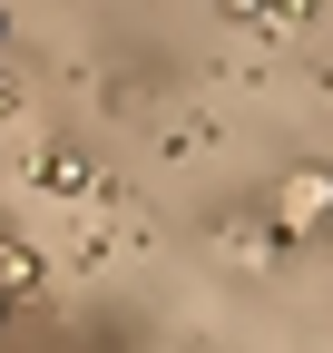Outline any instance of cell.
<instances>
[{
    "label": "cell",
    "instance_id": "obj_4",
    "mask_svg": "<svg viewBox=\"0 0 333 353\" xmlns=\"http://www.w3.org/2000/svg\"><path fill=\"white\" fill-rule=\"evenodd\" d=\"M0 294H10V304H30V294H39V255H30L20 236L0 245Z\"/></svg>",
    "mask_w": 333,
    "mask_h": 353
},
{
    "label": "cell",
    "instance_id": "obj_1",
    "mask_svg": "<svg viewBox=\"0 0 333 353\" xmlns=\"http://www.w3.org/2000/svg\"><path fill=\"white\" fill-rule=\"evenodd\" d=\"M275 236L304 245V236H333V167H294L275 187Z\"/></svg>",
    "mask_w": 333,
    "mask_h": 353
},
{
    "label": "cell",
    "instance_id": "obj_7",
    "mask_svg": "<svg viewBox=\"0 0 333 353\" xmlns=\"http://www.w3.org/2000/svg\"><path fill=\"white\" fill-rule=\"evenodd\" d=\"M0 324H10V294H0Z\"/></svg>",
    "mask_w": 333,
    "mask_h": 353
},
{
    "label": "cell",
    "instance_id": "obj_5",
    "mask_svg": "<svg viewBox=\"0 0 333 353\" xmlns=\"http://www.w3.org/2000/svg\"><path fill=\"white\" fill-rule=\"evenodd\" d=\"M10 108H20V79H10V69H0V118H10Z\"/></svg>",
    "mask_w": 333,
    "mask_h": 353
},
{
    "label": "cell",
    "instance_id": "obj_2",
    "mask_svg": "<svg viewBox=\"0 0 333 353\" xmlns=\"http://www.w3.org/2000/svg\"><path fill=\"white\" fill-rule=\"evenodd\" d=\"M30 187H50V196H69V206H78V196H98V167L78 157L69 138H39V148H30Z\"/></svg>",
    "mask_w": 333,
    "mask_h": 353
},
{
    "label": "cell",
    "instance_id": "obj_6",
    "mask_svg": "<svg viewBox=\"0 0 333 353\" xmlns=\"http://www.w3.org/2000/svg\"><path fill=\"white\" fill-rule=\"evenodd\" d=\"M0 50H10V10H0Z\"/></svg>",
    "mask_w": 333,
    "mask_h": 353
},
{
    "label": "cell",
    "instance_id": "obj_3",
    "mask_svg": "<svg viewBox=\"0 0 333 353\" xmlns=\"http://www.w3.org/2000/svg\"><path fill=\"white\" fill-rule=\"evenodd\" d=\"M216 245H226V255H245V265H275V255H284V236H275V226H235V216L216 226Z\"/></svg>",
    "mask_w": 333,
    "mask_h": 353
}]
</instances>
